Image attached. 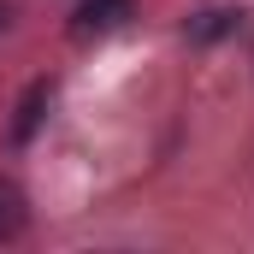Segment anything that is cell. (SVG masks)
I'll use <instances>...</instances> for the list:
<instances>
[{"instance_id": "obj_5", "label": "cell", "mask_w": 254, "mask_h": 254, "mask_svg": "<svg viewBox=\"0 0 254 254\" xmlns=\"http://www.w3.org/2000/svg\"><path fill=\"white\" fill-rule=\"evenodd\" d=\"M6 24H12V6H0V30H6Z\"/></svg>"}, {"instance_id": "obj_4", "label": "cell", "mask_w": 254, "mask_h": 254, "mask_svg": "<svg viewBox=\"0 0 254 254\" xmlns=\"http://www.w3.org/2000/svg\"><path fill=\"white\" fill-rule=\"evenodd\" d=\"M231 24H237L231 12H201L195 24H184V36H190V42H219V36H225Z\"/></svg>"}, {"instance_id": "obj_1", "label": "cell", "mask_w": 254, "mask_h": 254, "mask_svg": "<svg viewBox=\"0 0 254 254\" xmlns=\"http://www.w3.org/2000/svg\"><path fill=\"white\" fill-rule=\"evenodd\" d=\"M130 18H136V0H89V6H77V18H71V36H77V42H95V36H113V30H125Z\"/></svg>"}, {"instance_id": "obj_3", "label": "cell", "mask_w": 254, "mask_h": 254, "mask_svg": "<svg viewBox=\"0 0 254 254\" xmlns=\"http://www.w3.org/2000/svg\"><path fill=\"white\" fill-rule=\"evenodd\" d=\"M24 225H30V207H24V190L0 178V243L24 237Z\"/></svg>"}, {"instance_id": "obj_2", "label": "cell", "mask_w": 254, "mask_h": 254, "mask_svg": "<svg viewBox=\"0 0 254 254\" xmlns=\"http://www.w3.org/2000/svg\"><path fill=\"white\" fill-rule=\"evenodd\" d=\"M48 101H54V89H48V83H30V89H24V101H18V119H12V142H30V136H36L42 113H48Z\"/></svg>"}]
</instances>
